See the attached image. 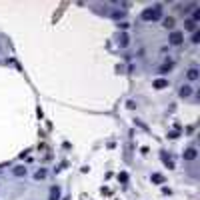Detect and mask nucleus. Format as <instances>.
<instances>
[{"label":"nucleus","mask_w":200,"mask_h":200,"mask_svg":"<svg viewBox=\"0 0 200 200\" xmlns=\"http://www.w3.org/2000/svg\"><path fill=\"white\" fill-rule=\"evenodd\" d=\"M160 18H162L160 6H152V8H146L142 12V20H146V22H154V20H160Z\"/></svg>","instance_id":"f257e3e1"},{"label":"nucleus","mask_w":200,"mask_h":200,"mask_svg":"<svg viewBox=\"0 0 200 200\" xmlns=\"http://www.w3.org/2000/svg\"><path fill=\"white\" fill-rule=\"evenodd\" d=\"M168 42H170L172 46L182 44V42H184V34L178 32V30H172V32H170V36H168Z\"/></svg>","instance_id":"f03ea898"},{"label":"nucleus","mask_w":200,"mask_h":200,"mask_svg":"<svg viewBox=\"0 0 200 200\" xmlns=\"http://www.w3.org/2000/svg\"><path fill=\"white\" fill-rule=\"evenodd\" d=\"M196 156H198L196 148H188V150L184 152V160H196Z\"/></svg>","instance_id":"7ed1b4c3"},{"label":"nucleus","mask_w":200,"mask_h":200,"mask_svg":"<svg viewBox=\"0 0 200 200\" xmlns=\"http://www.w3.org/2000/svg\"><path fill=\"white\" fill-rule=\"evenodd\" d=\"M60 198V188L58 186H52L50 188V200H58Z\"/></svg>","instance_id":"20e7f679"},{"label":"nucleus","mask_w":200,"mask_h":200,"mask_svg":"<svg viewBox=\"0 0 200 200\" xmlns=\"http://www.w3.org/2000/svg\"><path fill=\"white\" fill-rule=\"evenodd\" d=\"M166 86H168V80H164V78L154 80V88H166Z\"/></svg>","instance_id":"39448f33"},{"label":"nucleus","mask_w":200,"mask_h":200,"mask_svg":"<svg viewBox=\"0 0 200 200\" xmlns=\"http://www.w3.org/2000/svg\"><path fill=\"white\" fill-rule=\"evenodd\" d=\"M118 42H120V46H122V48H126V46H128V42H130V40H128V36H126V32H122V34H120Z\"/></svg>","instance_id":"423d86ee"},{"label":"nucleus","mask_w":200,"mask_h":200,"mask_svg":"<svg viewBox=\"0 0 200 200\" xmlns=\"http://www.w3.org/2000/svg\"><path fill=\"white\" fill-rule=\"evenodd\" d=\"M186 76H188V80H196L198 78V68H190Z\"/></svg>","instance_id":"0eeeda50"},{"label":"nucleus","mask_w":200,"mask_h":200,"mask_svg":"<svg viewBox=\"0 0 200 200\" xmlns=\"http://www.w3.org/2000/svg\"><path fill=\"white\" fill-rule=\"evenodd\" d=\"M190 94H192V88H190V86H182V88H180V96H182V98H186Z\"/></svg>","instance_id":"6e6552de"},{"label":"nucleus","mask_w":200,"mask_h":200,"mask_svg":"<svg viewBox=\"0 0 200 200\" xmlns=\"http://www.w3.org/2000/svg\"><path fill=\"white\" fill-rule=\"evenodd\" d=\"M14 174H16V176H26V168L24 166H16L14 168Z\"/></svg>","instance_id":"1a4fd4ad"},{"label":"nucleus","mask_w":200,"mask_h":200,"mask_svg":"<svg viewBox=\"0 0 200 200\" xmlns=\"http://www.w3.org/2000/svg\"><path fill=\"white\" fill-rule=\"evenodd\" d=\"M34 178H36V180H44V178H46V170H44V168H42V170H38Z\"/></svg>","instance_id":"9d476101"},{"label":"nucleus","mask_w":200,"mask_h":200,"mask_svg":"<svg viewBox=\"0 0 200 200\" xmlns=\"http://www.w3.org/2000/svg\"><path fill=\"white\" fill-rule=\"evenodd\" d=\"M124 14H126L124 10H114L112 12V18H124Z\"/></svg>","instance_id":"9b49d317"},{"label":"nucleus","mask_w":200,"mask_h":200,"mask_svg":"<svg viewBox=\"0 0 200 200\" xmlns=\"http://www.w3.org/2000/svg\"><path fill=\"white\" fill-rule=\"evenodd\" d=\"M174 26V18H164V28H172Z\"/></svg>","instance_id":"f8f14e48"},{"label":"nucleus","mask_w":200,"mask_h":200,"mask_svg":"<svg viewBox=\"0 0 200 200\" xmlns=\"http://www.w3.org/2000/svg\"><path fill=\"white\" fill-rule=\"evenodd\" d=\"M170 68H172V62H164V64L160 66V72H168Z\"/></svg>","instance_id":"ddd939ff"},{"label":"nucleus","mask_w":200,"mask_h":200,"mask_svg":"<svg viewBox=\"0 0 200 200\" xmlns=\"http://www.w3.org/2000/svg\"><path fill=\"white\" fill-rule=\"evenodd\" d=\"M152 182H156V184H160V182H164V178L160 176V174H154V176H152Z\"/></svg>","instance_id":"4468645a"},{"label":"nucleus","mask_w":200,"mask_h":200,"mask_svg":"<svg viewBox=\"0 0 200 200\" xmlns=\"http://www.w3.org/2000/svg\"><path fill=\"white\" fill-rule=\"evenodd\" d=\"M164 164H166L168 168H174V162H172V160H170L168 156H164Z\"/></svg>","instance_id":"2eb2a0df"},{"label":"nucleus","mask_w":200,"mask_h":200,"mask_svg":"<svg viewBox=\"0 0 200 200\" xmlns=\"http://www.w3.org/2000/svg\"><path fill=\"white\" fill-rule=\"evenodd\" d=\"M192 20H200V10H194V14H192Z\"/></svg>","instance_id":"dca6fc26"},{"label":"nucleus","mask_w":200,"mask_h":200,"mask_svg":"<svg viewBox=\"0 0 200 200\" xmlns=\"http://www.w3.org/2000/svg\"><path fill=\"white\" fill-rule=\"evenodd\" d=\"M200 40V34L198 32H194V36H192V42H194V44H196V42H198Z\"/></svg>","instance_id":"f3484780"}]
</instances>
